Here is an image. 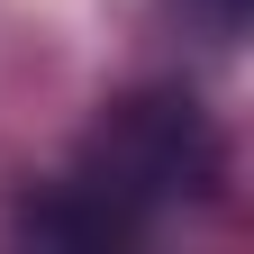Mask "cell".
<instances>
[{"instance_id":"6da1fadb","label":"cell","mask_w":254,"mask_h":254,"mask_svg":"<svg viewBox=\"0 0 254 254\" xmlns=\"http://www.w3.org/2000/svg\"><path fill=\"white\" fill-rule=\"evenodd\" d=\"M218 173H227V145H218L209 109L190 100V91H127L82 136L73 173L27 209V227L37 236H73V245H118V236H136L154 209L209 200Z\"/></svg>"},{"instance_id":"7a4b0ae2","label":"cell","mask_w":254,"mask_h":254,"mask_svg":"<svg viewBox=\"0 0 254 254\" xmlns=\"http://www.w3.org/2000/svg\"><path fill=\"white\" fill-rule=\"evenodd\" d=\"M209 9H218V18H227V27H236V18H245V9H254V0H209Z\"/></svg>"}]
</instances>
